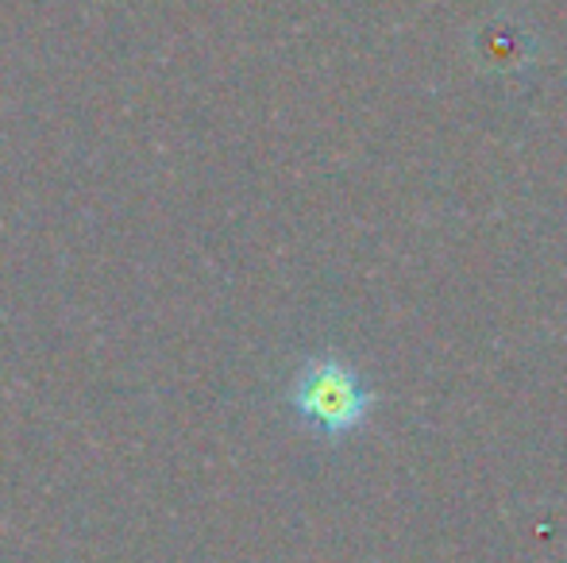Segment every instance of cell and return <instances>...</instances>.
<instances>
[{"instance_id":"obj_1","label":"cell","mask_w":567,"mask_h":563,"mask_svg":"<svg viewBox=\"0 0 567 563\" xmlns=\"http://www.w3.org/2000/svg\"><path fill=\"white\" fill-rule=\"evenodd\" d=\"M286 402L298 414V421L321 432L324 440H343V436L359 432L379 406L363 375L337 355H313L301 363Z\"/></svg>"}]
</instances>
